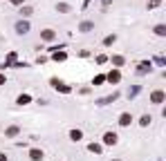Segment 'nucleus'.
<instances>
[{"label": "nucleus", "mask_w": 166, "mask_h": 161, "mask_svg": "<svg viewBox=\"0 0 166 161\" xmlns=\"http://www.w3.org/2000/svg\"><path fill=\"white\" fill-rule=\"evenodd\" d=\"M151 101H153V103H162V101H164V92H159V90H157V92H153Z\"/></svg>", "instance_id": "3"}, {"label": "nucleus", "mask_w": 166, "mask_h": 161, "mask_svg": "<svg viewBox=\"0 0 166 161\" xmlns=\"http://www.w3.org/2000/svg\"><path fill=\"white\" fill-rule=\"evenodd\" d=\"M81 136H83V132H81V130H72V132H70V139H72V141H79Z\"/></svg>", "instance_id": "5"}, {"label": "nucleus", "mask_w": 166, "mask_h": 161, "mask_svg": "<svg viewBox=\"0 0 166 161\" xmlns=\"http://www.w3.org/2000/svg\"><path fill=\"white\" fill-rule=\"evenodd\" d=\"M90 152H94V154H101V146H99V143H90Z\"/></svg>", "instance_id": "7"}, {"label": "nucleus", "mask_w": 166, "mask_h": 161, "mask_svg": "<svg viewBox=\"0 0 166 161\" xmlns=\"http://www.w3.org/2000/svg\"><path fill=\"white\" fill-rule=\"evenodd\" d=\"M43 38H45V40H52V38H54V31H49V29L43 31Z\"/></svg>", "instance_id": "10"}, {"label": "nucleus", "mask_w": 166, "mask_h": 161, "mask_svg": "<svg viewBox=\"0 0 166 161\" xmlns=\"http://www.w3.org/2000/svg\"><path fill=\"white\" fill-rule=\"evenodd\" d=\"M90 29H92V22H83L81 25V31H90Z\"/></svg>", "instance_id": "11"}, {"label": "nucleus", "mask_w": 166, "mask_h": 161, "mask_svg": "<svg viewBox=\"0 0 166 161\" xmlns=\"http://www.w3.org/2000/svg\"><path fill=\"white\" fill-rule=\"evenodd\" d=\"M103 141L108 143V146H114V143H117V134H112V132H106Z\"/></svg>", "instance_id": "2"}, {"label": "nucleus", "mask_w": 166, "mask_h": 161, "mask_svg": "<svg viewBox=\"0 0 166 161\" xmlns=\"http://www.w3.org/2000/svg\"><path fill=\"white\" fill-rule=\"evenodd\" d=\"M18 31H20V34L29 31V22H18Z\"/></svg>", "instance_id": "6"}, {"label": "nucleus", "mask_w": 166, "mask_h": 161, "mask_svg": "<svg viewBox=\"0 0 166 161\" xmlns=\"http://www.w3.org/2000/svg\"><path fill=\"white\" fill-rule=\"evenodd\" d=\"M56 9H59V11H63V14H65V11H70V7H67L65 2H61V5H59V7H56Z\"/></svg>", "instance_id": "12"}, {"label": "nucleus", "mask_w": 166, "mask_h": 161, "mask_svg": "<svg viewBox=\"0 0 166 161\" xmlns=\"http://www.w3.org/2000/svg\"><path fill=\"white\" fill-rule=\"evenodd\" d=\"M130 121H133V119H130V114H121V119H119V123H121V125H128Z\"/></svg>", "instance_id": "8"}, {"label": "nucleus", "mask_w": 166, "mask_h": 161, "mask_svg": "<svg viewBox=\"0 0 166 161\" xmlns=\"http://www.w3.org/2000/svg\"><path fill=\"white\" fill-rule=\"evenodd\" d=\"M108 78H110V83H117V80H119V72H110Z\"/></svg>", "instance_id": "9"}, {"label": "nucleus", "mask_w": 166, "mask_h": 161, "mask_svg": "<svg viewBox=\"0 0 166 161\" xmlns=\"http://www.w3.org/2000/svg\"><path fill=\"white\" fill-rule=\"evenodd\" d=\"M0 161H7V157H5V154H2V152H0Z\"/></svg>", "instance_id": "14"}, {"label": "nucleus", "mask_w": 166, "mask_h": 161, "mask_svg": "<svg viewBox=\"0 0 166 161\" xmlns=\"http://www.w3.org/2000/svg\"><path fill=\"white\" fill-rule=\"evenodd\" d=\"M29 157H32V161H41V159H43V152H41V150H32Z\"/></svg>", "instance_id": "4"}, {"label": "nucleus", "mask_w": 166, "mask_h": 161, "mask_svg": "<svg viewBox=\"0 0 166 161\" xmlns=\"http://www.w3.org/2000/svg\"><path fill=\"white\" fill-rule=\"evenodd\" d=\"M18 132H20V128H18V125H9V128L5 130V136H9V139H14V136H18Z\"/></svg>", "instance_id": "1"}, {"label": "nucleus", "mask_w": 166, "mask_h": 161, "mask_svg": "<svg viewBox=\"0 0 166 161\" xmlns=\"http://www.w3.org/2000/svg\"><path fill=\"white\" fill-rule=\"evenodd\" d=\"M2 83H5V76H0V85H2Z\"/></svg>", "instance_id": "15"}, {"label": "nucleus", "mask_w": 166, "mask_h": 161, "mask_svg": "<svg viewBox=\"0 0 166 161\" xmlns=\"http://www.w3.org/2000/svg\"><path fill=\"white\" fill-rule=\"evenodd\" d=\"M112 63H114V65H124V58H121V56H114Z\"/></svg>", "instance_id": "13"}]
</instances>
